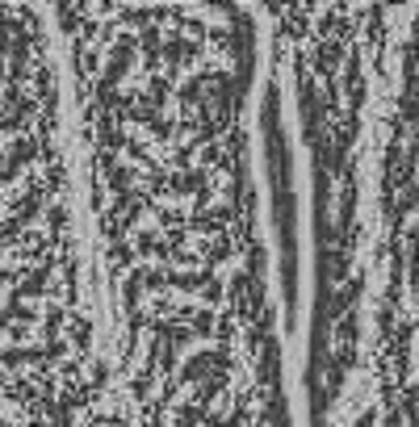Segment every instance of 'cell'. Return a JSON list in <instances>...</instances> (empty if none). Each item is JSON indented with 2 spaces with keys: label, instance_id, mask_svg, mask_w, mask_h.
<instances>
[{
  "label": "cell",
  "instance_id": "cell-1",
  "mask_svg": "<svg viewBox=\"0 0 419 427\" xmlns=\"http://www.w3.org/2000/svg\"><path fill=\"white\" fill-rule=\"evenodd\" d=\"M248 9H55L122 427H286Z\"/></svg>",
  "mask_w": 419,
  "mask_h": 427
}]
</instances>
